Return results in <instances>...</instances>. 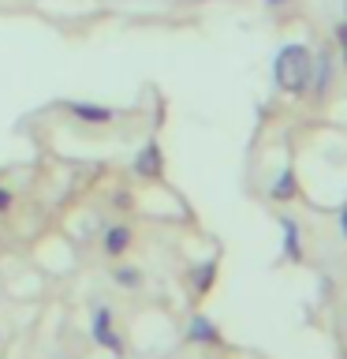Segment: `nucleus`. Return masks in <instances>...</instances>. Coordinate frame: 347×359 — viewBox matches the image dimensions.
Instances as JSON below:
<instances>
[{
  "label": "nucleus",
  "instance_id": "f257e3e1",
  "mask_svg": "<svg viewBox=\"0 0 347 359\" xmlns=\"http://www.w3.org/2000/svg\"><path fill=\"white\" fill-rule=\"evenodd\" d=\"M310 72H313V53L302 41H291L276 53L273 60V83L280 94L288 97H302L310 90Z\"/></svg>",
  "mask_w": 347,
  "mask_h": 359
},
{
  "label": "nucleus",
  "instance_id": "f03ea898",
  "mask_svg": "<svg viewBox=\"0 0 347 359\" xmlns=\"http://www.w3.org/2000/svg\"><path fill=\"white\" fill-rule=\"evenodd\" d=\"M90 337H94L97 348H105V352L116 355V359H123V352H127V341L116 333L112 307H94V314H90Z\"/></svg>",
  "mask_w": 347,
  "mask_h": 359
},
{
  "label": "nucleus",
  "instance_id": "7ed1b4c3",
  "mask_svg": "<svg viewBox=\"0 0 347 359\" xmlns=\"http://www.w3.org/2000/svg\"><path fill=\"white\" fill-rule=\"evenodd\" d=\"M131 172L139 176V180H161L164 176V150L157 146V139H150L139 154H134Z\"/></svg>",
  "mask_w": 347,
  "mask_h": 359
},
{
  "label": "nucleus",
  "instance_id": "20e7f679",
  "mask_svg": "<svg viewBox=\"0 0 347 359\" xmlns=\"http://www.w3.org/2000/svg\"><path fill=\"white\" fill-rule=\"evenodd\" d=\"M67 116H75L78 123H90V128H105V123L116 120V109L97 105V101H64Z\"/></svg>",
  "mask_w": 347,
  "mask_h": 359
},
{
  "label": "nucleus",
  "instance_id": "39448f33",
  "mask_svg": "<svg viewBox=\"0 0 347 359\" xmlns=\"http://www.w3.org/2000/svg\"><path fill=\"white\" fill-rule=\"evenodd\" d=\"M134 247V229L131 224H108L101 232V255L105 258H123Z\"/></svg>",
  "mask_w": 347,
  "mask_h": 359
},
{
  "label": "nucleus",
  "instance_id": "423d86ee",
  "mask_svg": "<svg viewBox=\"0 0 347 359\" xmlns=\"http://www.w3.org/2000/svg\"><path fill=\"white\" fill-rule=\"evenodd\" d=\"M329 86H332V53L329 49H321V53H313V72H310V90H313V97H325L329 94Z\"/></svg>",
  "mask_w": 347,
  "mask_h": 359
},
{
  "label": "nucleus",
  "instance_id": "0eeeda50",
  "mask_svg": "<svg viewBox=\"0 0 347 359\" xmlns=\"http://www.w3.org/2000/svg\"><path fill=\"white\" fill-rule=\"evenodd\" d=\"M187 341L190 344H220L224 333L217 330V322L206 318V314H194V318L187 322Z\"/></svg>",
  "mask_w": 347,
  "mask_h": 359
},
{
  "label": "nucleus",
  "instance_id": "6e6552de",
  "mask_svg": "<svg viewBox=\"0 0 347 359\" xmlns=\"http://www.w3.org/2000/svg\"><path fill=\"white\" fill-rule=\"evenodd\" d=\"M280 229H284V258L288 262H302V232L295 217H280Z\"/></svg>",
  "mask_w": 347,
  "mask_h": 359
},
{
  "label": "nucleus",
  "instance_id": "1a4fd4ad",
  "mask_svg": "<svg viewBox=\"0 0 347 359\" xmlns=\"http://www.w3.org/2000/svg\"><path fill=\"white\" fill-rule=\"evenodd\" d=\"M269 198H273V202H291V198H299V180H295V168H291V165L276 176V184L269 187Z\"/></svg>",
  "mask_w": 347,
  "mask_h": 359
},
{
  "label": "nucleus",
  "instance_id": "9d476101",
  "mask_svg": "<svg viewBox=\"0 0 347 359\" xmlns=\"http://www.w3.org/2000/svg\"><path fill=\"white\" fill-rule=\"evenodd\" d=\"M213 280H217V258H209V262L190 269V288H194V296H206L213 288Z\"/></svg>",
  "mask_w": 347,
  "mask_h": 359
},
{
  "label": "nucleus",
  "instance_id": "9b49d317",
  "mask_svg": "<svg viewBox=\"0 0 347 359\" xmlns=\"http://www.w3.org/2000/svg\"><path fill=\"white\" fill-rule=\"evenodd\" d=\"M112 285H116V288H123V292H134V288H142V269L139 266H116V269H112Z\"/></svg>",
  "mask_w": 347,
  "mask_h": 359
},
{
  "label": "nucleus",
  "instance_id": "f8f14e48",
  "mask_svg": "<svg viewBox=\"0 0 347 359\" xmlns=\"http://www.w3.org/2000/svg\"><path fill=\"white\" fill-rule=\"evenodd\" d=\"M336 45H340V56H344V67H347V19L336 22Z\"/></svg>",
  "mask_w": 347,
  "mask_h": 359
},
{
  "label": "nucleus",
  "instance_id": "ddd939ff",
  "mask_svg": "<svg viewBox=\"0 0 347 359\" xmlns=\"http://www.w3.org/2000/svg\"><path fill=\"white\" fill-rule=\"evenodd\" d=\"M11 206H15V195H11L8 187H0V217H4V213H8Z\"/></svg>",
  "mask_w": 347,
  "mask_h": 359
},
{
  "label": "nucleus",
  "instance_id": "4468645a",
  "mask_svg": "<svg viewBox=\"0 0 347 359\" xmlns=\"http://www.w3.org/2000/svg\"><path fill=\"white\" fill-rule=\"evenodd\" d=\"M340 232H344V240H347V206L340 210Z\"/></svg>",
  "mask_w": 347,
  "mask_h": 359
},
{
  "label": "nucleus",
  "instance_id": "2eb2a0df",
  "mask_svg": "<svg viewBox=\"0 0 347 359\" xmlns=\"http://www.w3.org/2000/svg\"><path fill=\"white\" fill-rule=\"evenodd\" d=\"M265 4H288V0H265Z\"/></svg>",
  "mask_w": 347,
  "mask_h": 359
},
{
  "label": "nucleus",
  "instance_id": "dca6fc26",
  "mask_svg": "<svg viewBox=\"0 0 347 359\" xmlns=\"http://www.w3.org/2000/svg\"><path fill=\"white\" fill-rule=\"evenodd\" d=\"M344 11H347V0H344Z\"/></svg>",
  "mask_w": 347,
  "mask_h": 359
},
{
  "label": "nucleus",
  "instance_id": "f3484780",
  "mask_svg": "<svg viewBox=\"0 0 347 359\" xmlns=\"http://www.w3.org/2000/svg\"><path fill=\"white\" fill-rule=\"evenodd\" d=\"M0 176H4V168H0Z\"/></svg>",
  "mask_w": 347,
  "mask_h": 359
}]
</instances>
